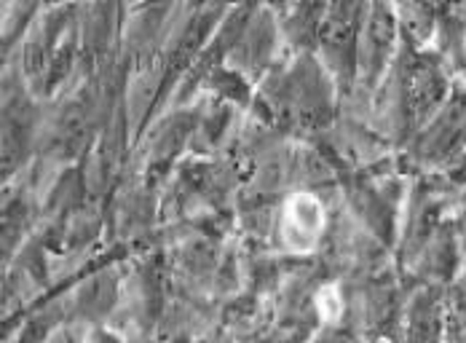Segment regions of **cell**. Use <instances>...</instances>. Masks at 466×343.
Listing matches in <instances>:
<instances>
[{"label": "cell", "mask_w": 466, "mask_h": 343, "mask_svg": "<svg viewBox=\"0 0 466 343\" xmlns=\"http://www.w3.org/2000/svg\"><path fill=\"white\" fill-rule=\"evenodd\" d=\"M284 223L292 226L287 237L289 242H295V247H300V242H311L322 228V207L314 198H292Z\"/></svg>", "instance_id": "6da1fadb"}]
</instances>
